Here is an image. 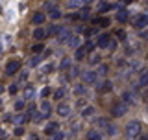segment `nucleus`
I'll list each match as a JSON object with an SVG mask.
<instances>
[{
	"label": "nucleus",
	"mask_w": 148,
	"mask_h": 140,
	"mask_svg": "<svg viewBox=\"0 0 148 140\" xmlns=\"http://www.w3.org/2000/svg\"><path fill=\"white\" fill-rule=\"evenodd\" d=\"M126 135L128 137H133V138H137L139 135H141V124L139 122H128V125H126Z\"/></svg>",
	"instance_id": "1"
},
{
	"label": "nucleus",
	"mask_w": 148,
	"mask_h": 140,
	"mask_svg": "<svg viewBox=\"0 0 148 140\" xmlns=\"http://www.w3.org/2000/svg\"><path fill=\"white\" fill-rule=\"evenodd\" d=\"M148 26V13H139V15L133 18V28L135 30H143V28Z\"/></svg>",
	"instance_id": "2"
},
{
	"label": "nucleus",
	"mask_w": 148,
	"mask_h": 140,
	"mask_svg": "<svg viewBox=\"0 0 148 140\" xmlns=\"http://www.w3.org/2000/svg\"><path fill=\"white\" fill-rule=\"evenodd\" d=\"M128 113V105L126 103H122V101H115L113 107H111V114L113 116H122V114H126Z\"/></svg>",
	"instance_id": "3"
},
{
	"label": "nucleus",
	"mask_w": 148,
	"mask_h": 140,
	"mask_svg": "<svg viewBox=\"0 0 148 140\" xmlns=\"http://www.w3.org/2000/svg\"><path fill=\"white\" fill-rule=\"evenodd\" d=\"M18 70H21V63H18L17 59L8 61V65H6V74H8V76H13V74L18 72Z\"/></svg>",
	"instance_id": "4"
},
{
	"label": "nucleus",
	"mask_w": 148,
	"mask_h": 140,
	"mask_svg": "<svg viewBox=\"0 0 148 140\" xmlns=\"http://www.w3.org/2000/svg\"><path fill=\"white\" fill-rule=\"evenodd\" d=\"M111 88H113V83H111L109 79H106V81H100L98 85H96V92H100V94H106V92H109Z\"/></svg>",
	"instance_id": "5"
},
{
	"label": "nucleus",
	"mask_w": 148,
	"mask_h": 140,
	"mask_svg": "<svg viewBox=\"0 0 148 140\" xmlns=\"http://www.w3.org/2000/svg\"><path fill=\"white\" fill-rule=\"evenodd\" d=\"M83 81L85 83H96V79H98V74L95 72V70H85V72L82 74Z\"/></svg>",
	"instance_id": "6"
},
{
	"label": "nucleus",
	"mask_w": 148,
	"mask_h": 140,
	"mask_svg": "<svg viewBox=\"0 0 148 140\" xmlns=\"http://www.w3.org/2000/svg\"><path fill=\"white\" fill-rule=\"evenodd\" d=\"M109 43H111V37L108 33H102V35H98V43H96V46H98V48H108Z\"/></svg>",
	"instance_id": "7"
},
{
	"label": "nucleus",
	"mask_w": 148,
	"mask_h": 140,
	"mask_svg": "<svg viewBox=\"0 0 148 140\" xmlns=\"http://www.w3.org/2000/svg\"><path fill=\"white\" fill-rule=\"evenodd\" d=\"M120 101H122V103H126V105L135 103V94H133V92H130V90L122 92V98H120Z\"/></svg>",
	"instance_id": "8"
},
{
	"label": "nucleus",
	"mask_w": 148,
	"mask_h": 140,
	"mask_svg": "<svg viewBox=\"0 0 148 140\" xmlns=\"http://www.w3.org/2000/svg\"><path fill=\"white\" fill-rule=\"evenodd\" d=\"M58 114L63 116V118H69V116H71V105L59 103V105H58Z\"/></svg>",
	"instance_id": "9"
},
{
	"label": "nucleus",
	"mask_w": 148,
	"mask_h": 140,
	"mask_svg": "<svg viewBox=\"0 0 148 140\" xmlns=\"http://www.w3.org/2000/svg\"><path fill=\"white\" fill-rule=\"evenodd\" d=\"M72 37V33L69 30H65V28H61V31L58 33V41L59 43H69V39Z\"/></svg>",
	"instance_id": "10"
},
{
	"label": "nucleus",
	"mask_w": 148,
	"mask_h": 140,
	"mask_svg": "<svg viewBox=\"0 0 148 140\" xmlns=\"http://www.w3.org/2000/svg\"><path fill=\"white\" fill-rule=\"evenodd\" d=\"M128 18H130V11H128L126 7H120L119 11H117V20L119 22H126Z\"/></svg>",
	"instance_id": "11"
},
{
	"label": "nucleus",
	"mask_w": 148,
	"mask_h": 140,
	"mask_svg": "<svg viewBox=\"0 0 148 140\" xmlns=\"http://www.w3.org/2000/svg\"><path fill=\"white\" fill-rule=\"evenodd\" d=\"M45 20H46V15H45V13H41V11H37L35 15L32 17V22H34L35 26H41V24H43Z\"/></svg>",
	"instance_id": "12"
},
{
	"label": "nucleus",
	"mask_w": 148,
	"mask_h": 140,
	"mask_svg": "<svg viewBox=\"0 0 148 140\" xmlns=\"http://www.w3.org/2000/svg\"><path fill=\"white\" fill-rule=\"evenodd\" d=\"M139 87L141 88L148 87V70H143V72L139 74Z\"/></svg>",
	"instance_id": "13"
},
{
	"label": "nucleus",
	"mask_w": 148,
	"mask_h": 140,
	"mask_svg": "<svg viewBox=\"0 0 148 140\" xmlns=\"http://www.w3.org/2000/svg\"><path fill=\"white\" fill-rule=\"evenodd\" d=\"M58 129H59L58 122H48V124L45 125V133L48 135V137H50V135H52V133H56V131H58Z\"/></svg>",
	"instance_id": "14"
},
{
	"label": "nucleus",
	"mask_w": 148,
	"mask_h": 140,
	"mask_svg": "<svg viewBox=\"0 0 148 140\" xmlns=\"http://www.w3.org/2000/svg\"><path fill=\"white\" fill-rule=\"evenodd\" d=\"M35 96V87L34 85H26L24 88V100H32Z\"/></svg>",
	"instance_id": "15"
},
{
	"label": "nucleus",
	"mask_w": 148,
	"mask_h": 140,
	"mask_svg": "<svg viewBox=\"0 0 148 140\" xmlns=\"http://www.w3.org/2000/svg\"><path fill=\"white\" fill-rule=\"evenodd\" d=\"M87 55V50H85V46H78L76 48V52H74V57L78 59V61H82L83 57Z\"/></svg>",
	"instance_id": "16"
},
{
	"label": "nucleus",
	"mask_w": 148,
	"mask_h": 140,
	"mask_svg": "<svg viewBox=\"0 0 148 140\" xmlns=\"http://www.w3.org/2000/svg\"><path fill=\"white\" fill-rule=\"evenodd\" d=\"M41 111H43V114H45V118H48L50 116V113H52V105L48 103V101H43V103H41Z\"/></svg>",
	"instance_id": "17"
},
{
	"label": "nucleus",
	"mask_w": 148,
	"mask_h": 140,
	"mask_svg": "<svg viewBox=\"0 0 148 140\" xmlns=\"http://www.w3.org/2000/svg\"><path fill=\"white\" fill-rule=\"evenodd\" d=\"M95 24H98V28H108L109 26V18L108 17H98V18H95Z\"/></svg>",
	"instance_id": "18"
},
{
	"label": "nucleus",
	"mask_w": 148,
	"mask_h": 140,
	"mask_svg": "<svg viewBox=\"0 0 148 140\" xmlns=\"http://www.w3.org/2000/svg\"><path fill=\"white\" fill-rule=\"evenodd\" d=\"M45 37H46V31L43 28H35L34 30V39L35 41H41V39H45Z\"/></svg>",
	"instance_id": "19"
},
{
	"label": "nucleus",
	"mask_w": 148,
	"mask_h": 140,
	"mask_svg": "<svg viewBox=\"0 0 148 140\" xmlns=\"http://www.w3.org/2000/svg\"><path fill=\"white\" fill-rule=\"evenodd\" d=\"M59 68H61V70H71V68H72L71 59H69V57H63L61 63H59Z\"/></svg>",
	"instance_id": "20"
},
{
	"label": "nucleus",
	"mask_w": 148,
	"mask_h": 140,
	"mask_svg": "<svg viewBox=\"0 0 148 140\" xmlns=\"http://www.w3.org/2000/svg\"><path fill=\"white\" fill-rule=\"evenodd\" d=\"M87 140H102V135L96 131V129H91V131L87 133Z\"/></svg>",
	"instance_id": "21"
},
{
	"label": "nucleus",
	"mask_w": 148,
	"mask_h": 140,
	"mask_svg": "<svg viewBox=\"0 0 148 140\" xmlns=\"http://www.w3.org/2000/svg\"><path fill=\"white\" fill-rule=\"evenodd\" d=\"M61 28H63V26H59V24L50 26V28H48V31H46V35H58L59 31H61Z\"/></svg>",
	"instance_id": "22"
},
{
	"label": "nucleus",
	"mask_w": 148,
	"mask_h": 140,
	"mask_svg": "<svg viewBox=\"0 0 148 140\" xmlns=\"http://www.w3.org/2000/svg\"><path fill=\"white\" fill-rule=\"evenodd\" d=\"M92 114H95V107H85V109L82 111V116H85V118H89Z\"/></svg>",
	"instance_id": "23"
},
{
	"label": "nucleus",
	"mask_w": 148,
	"mask_h": 140,
	"mask_svg": "<svg viewBox=\"0 0 148 140\" xmlns=\"http://www.w3.org/2000/svg\"><path fill=\"white\" fill-rule=\"evenodd\" d=\"M50 137H52L50 140H63V138H65V133H63V131H56V133L50 135Z\"/></svg>",
	"instance_id": "24"
},
{
	"label": "nucleus",
	"mask_w": 148,
	"mask_h": 140,
	"mask_svg": "<svg viewBox=\"0 0 148 140\" xmlns=\"http://www.w3.org/2000/svg\"><path fill=\"white\" fill-rule=\"evenodd\" d=\"M74 92H76L78 96H83V94L87 92V88L83 87V85H76V87H74Z\"/></svg>",
	"instance_id": "25"
},
{
	"label": "nucleus",
	"mask_w": 148,
	"mask_h": 140,
	"mask_svg": "<svg viewBox=\"0 0 148 140\" xmlns=\"http://www.w3.org/2000/svg\"><path fill=\"white\" fill-rule=\"evenodd\" d=\"M69 44L72 46V48H78V44H80V37H71V39H69Z\"/></svg>",
	"instance_id": "26"
},
{
	"label": "nucleus",
	"mask_w": 148,
	"mask_h": 140,
	"mask_svg": "<svg viewBox=\"0 0 148 140\" xmlns=\"http://www.w3.org/2000/svg\"><path fill=\"white\" fill-rule=\"evenodd\" d=\"M26 120H28V118H26L24 114H17V116H15V124H18V125L26 124Z\"/></svg>",
	"instance_id": "27"
},
{
	"label": "nucleus",
	"mask_w": 148,
	"mask_h": 140,
	"mask_svg": "<svg viewBox=\"0 0 148 140\" xmlns=\"http://www.w3.org/2000/svg\"><path fill=\"white\" fill-rule=\"evenodd\" d=\"M63 96H65V88H63V87H61V88H58V90L54 92V98H56V100H61Z\"/></svg>",
	"instance_id": "28"
},
{
	"label": "nucleus",
	"mask_w": 148,
	"mask_h": 140,
	"mask_svg": "<svg viewBox=\"0 0 148 140\" xmlns=\"http://www.w3.org/2000/svg\"><path fill=\"white\" fill-rule=\"evenodd\" d=\"M106 133H108V135H115V133H117V129H115V125H111L109 122H108V125H106Z\"/></svg>",
	"instance_id": "29"
},
{
	"label": "nucleus",
	"mask_w": 148,
	"mask_h": 140,
	"mask_svg": "<svg viewBox=\"0 0 148 140\" xmlns=\"http://www.w3.org/2000/svg\"><path fill=\"white\" fill-rule=\"evenodd\" d=\"M113 7H115L113 4H100V11H102V13L109 11V9H113Z\"/></svg>",
	"instance_id": "30"
},
{
	"label": "nucleus",
	"mask_w": 148,
	"mask_h": 140,
	"mask_svg": "<svg viewBox=\"0 0 148 140\" xmlns=\"http://www.w3.org/2000/svg\"><path fill=\"white\" fill-rule=\"evenodd\" d=\"M24 107H26V101H24V100H18V101H15V109H17V111H22Z\"/></svg>",
	"instance_id": "31"
},
{
	"label": "nucleus",
	"mask_w": 148,
	"mask_h": 140,
	"mask_svg": "<svg viewBox=\"0 0 148 140\" xmlns=\"http://www.w3.org/2000/svg\"><path fill=\"white\" fill-rule=\"evenodd\" d=\"M50 92H52V88H50V87H45L43 90H41V98H46V96H50Z\"/></svg>",
	"instance_id": "32"
},
{
	"label": "nucleus",
	"mask_w": 148,
	"mask_h": 140,
	"mask_svg": "<svg viewBox=\"0 0 148 140\" xmlns=\"http://www.w3.org/2000/svg\"><path fill=\"white\" fill-rule=\"evenodd\" d=\"M91 65H100V55H92V57L89 59Z\"/></svg>",
	"instance_id": "33"
},
{
	"label": "nucleus",
	"mask_w": 148,
	"mask_h": 140,
	"mask_svg": "<svg viewBox=\"0 0 148 140\" xmlns=\"http://www.w3.org/2000/svg\"><path fill=\"white\" fill-rule=\"evenodd\" d=\"M52 70H54V65H52V63H48V65H45V67H43V72H45V74H46V72L50 74Z\"/></svg>",
	"instance_id": "34"
},
{
	"label": "nucleus",
	"mask_w": 148,
	"mask_h": 140,
	"mask_svg": "<svg viewBox=\"0 0 148 140\" xmlns=\"http://www.w3.org/2000/svg\"><path fill=\"white\" fill-rule=\"evenodd\" d=\"M43 50H45V48H43V44H35V46H34V48H32V52H35V54H39V52H43Z\"/></svg>",
	"instance_id": "35"
},
{
	"label": "nucleus",
	"mask_w": 148,
	"mask_h": 140,
	"mask_svg": "<svg viewBox=\"0 0 148 140\" xmlns=\"http://www.w3.org/2000/svg\"><path fill=\"white\" fill-rule=\"evenodd\" d=\"M59 17H61V11H59V9H54V11H52V18H54V20H58Z\"/></svg>",
	"instance_id": "36"
},
{
	"label": "nucleus",
	"mask_w": 148,
	"mask_h": 140,
	"mask_svg": "<svg viewBox=\"0 0 148 140\" xmlns=\"http://www.w3.org/2000/svg\"><path fill=\"white\" fill-rule=\"evenodd\" d=\"M106 72H108V65H100V67H98V72H96V74H106Z\"/></svg>",
	"instance_id": "37"
},
{
	"label": "nucleus",
	"mask_w": 148,
	"mask_h": 140,
	"mask_svg": "<svg viewBox=\"0 0 148 140\" xmlns=\"http://www.w3.org/2000/svg\"><path fill=\"white\" fill-rule=\"evenodd\" d=\"M17 85H18V83H13V85L9 87V94H17V88H18Z\"/></svg>",
	"instance_id": "38"
},
{
	"label": "nucleus",
	"mask_w": 148,
	"mask_h": 140,
	"mask_svg": "<svg viewBox=\"0 0 148 140\" xmlns=\"http://www.w3.org/2000/svg\"><path fill=\"white\" fill-rule=\"evenodd\" d=\"M39 63H41V57H39V55H37V57H34V59L30 61V65H32V67H35V65H39Z\"/></svg>",
	"instance_id": "39"
},
{
	"label": "nucleus",
	"mask_w": 148,
	"mask_h": 140,
	"mask_svg": "<svg viewBox=\"0 0 148 140\" xmlns=\"http://www.w3.org/2000/svg\"><path fill=\"white\" fill-rule=\"evenodd\" d=\"M15 135H17V137H21V135H24V129H22V125H18V127L15 129Z\"/></svg>",
	"instance_id": "40"
},
{
	"label": "nucleus",
	"mask_w": 148,
	"mask_h": 140,
	"mask_svg": "<svg viewBox=\"0 0 148 140\" xmlns=\"http://www.w3.org/2000/svg\"><path fill=\"white\" fill-rule=\"evenodd\" d=\"M117 35L120 37V39H126V31H122V30H120V31H117Z\"/></svg>",
	"instance_id": "41"
},
{
	"label": "nucleus",
	"mask_w": 148,
	"mask_h": 140,
	"mask_svg": "<svg viewBox=\"0 0 148 140\" xmlns=\"http://www.w3.org/2000/svg\"><path fill=\"white\" fill-rule=\"evenodd\" d=\"M122 2H124V4H130V2H133V0H122Z\"/></svg>",
	"instance_id": "42"
},
{
	"label": "nucleus",
	"mask_w": 148,
	"mask_h": 140,
	"mask_svg": "<svg viewBox=\"0 0 148 140\" xmlns=\"http://www.w3.org/2000/svg\"><path fill=\"white\" fill-rule=\"evenodd\" d=\"M143 37H145V39H148V31H146V33H143Z\"/></svg>",
	"instance_id": "43"
},
{
	"label": "nucleus",
	"mask_w": 148,
	"mask_h": 140,
	"mask_svg": "<svg viewBox=\"0 0 148 140\" xmlns=\"http://www.w3.org/2000/svg\"><path fill=\"white\" fill-rule=\"evenodd\" d=\"M141 140H148V137H143V138H141Z\"/></svg>",
	"instance_id": "44"
},
{
	"label": "nucleus",
	"mask_w": 148,
	"mask_h": 140,
	"mask_svg": "<svg viewBox=\"0 0 148 140\" xmlns=\"http://www.w3.org/2000/svg\"><path fill=\"white\" fill-rule=\"evenodd\" d=\"M2 90H4V87H2V85H0V92H2Z\"/></svg>",
	"instance_id": "45"
}]
</instances>
